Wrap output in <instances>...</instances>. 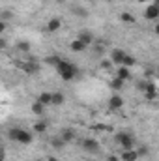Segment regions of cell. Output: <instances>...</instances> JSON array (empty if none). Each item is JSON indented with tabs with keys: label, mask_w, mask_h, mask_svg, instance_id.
Returning <instances> with one entry per match:
<instances>
[{
	"label": "cell",
	"mask_w": 159,
	"mask_h": 161,
	"mask_svg": "<svg viewBox=\"0 0 159 161\" xmlns=\"http://www.w3.org/2000/svg\"><path fill=\"white\" fill-rule=\"evenodd\" d=\"M6 28H8L6 21H2V23H0V34H4V32H6Z\"/></svg>",
	"instance_id": "29"
},
{
	"label": "cell",
	"mask_w": 159,
	"mask_h": 161,
	"mask_svg": "<svg viewBox=\"0 0 159 161\" xmlns=\"http://www.w3.org/2000/svg\"><path fill=\"white\" fill-rule=\"evenodd\" d=\"M60 137H62V141L68 144V142L75 141V131H73V129H64V131L60 133Z\"/></svg>",
	"instance_id": "12"
},
{
	"label": "cell",
	"mask_w": 159,
	"mask_h": 161,
	"mask_svg": "<svg viewBox=\"0 0 159 161\" xmlns=\"http://www.w3.org/2000/svg\"><path fill=\"white\" fill-rule=\"evenodd\" d=\"M56 2H64V0H56Z\"/></svg>",
	"instance_id": "34"
},
{
	"label": "cell",
	"mask_w": 159,
	"mask_h": 161,
	"mask_svg": "<svg viewBox=\"0 0 159 161\" xmlns=\"http://www.w3.org/2000/svg\"><path fill=\"white\" fill-rule=\"evenodd\" d=\"M71 13H73V15H79V17H88V11H86L82 6H79V4L71 6Z\"/></svg>",
	"instance_id": "16"
},
{
	"label": "cell",
	"mask_w": 159,
	"mask_h": 161,
	"mask_svg": "<svg viewBox=\"0 0 159 161\" xmlns=\"http://www.w3.org/2000/svg\"><path fill=\"white\" fill-rule=\"evenodd\" d=\"M80 41H84L86 45H90V43H94V34L92 32H88V30H82V32H79V36H77Z\"/></svg>",
	"instance_id": "11"
},
{
	"label": "cell",
	"mask_w": 159,
	"mask_h": 161,
	"mask_svg": "<svg viewBox=\"0 0 159 161\" xmlns=\"http://www.w3.org/2000/svg\"><path fill=\"white\" fill-rule=\"evenodd\" d=\"M84 161H90V159H84Z\"/></svg>",
	"instance_id": "35"
},
{
	"label": "cell",
	"mask_w": 159,
	"mask_h": 161,
	"mask_svg": "<svg viewBox=\"0 0 159 161\" xmlns=\"http://www.w3.org/2000/svg\"><path fill=\"white\" fill-rule=\"evenodd\" d=\"M56 71L60 73V77L64 80H71L79 75V69H77L71 62H68V60H60L58 66H56Z\"/></svg>",
	"instance_id": "1"
},
{
	"label": "cell",
	"mask_w": 159,
	"mask_h": 161,
	"mask_svg": "<svg viewBox=\"0 0 159 161\" xmlns=\"http://www.w3.org/2000/svg\"><path fill=\"white\" fill-rule=\"evenodd\" d=\"M38 101L43 103L45 107H47V105H51V103H52V94H51V92H41L40 96H38Z\"/></svg>",
	"instance_id": "10"
},
{
	"label": "cell",
	"mask_w": 159,
	"mask_h": 161,
	"mask_svg": "<svg viewBox=\"0 0 159 161\" xmlns=\"http://www.w3.org/2000/svg\"><path fill=\"white\" fill-rule=\"evenodd\" d=\"M86 47H88V45H86L84 41H80L79 38H77V40H73V41H71V51H75V53H82V51H84Z\"/></svg>",
	"instance_id": "14"
},
{
	"label": "cell",
	"mask_w": 159,
	"mask_h": 161,
	"mask_svg": "<svg viewBox=\"0 0 159 161\" xmlns=\"http://www.w3.org/2000/svg\"><path fill=\"white\" fill-rule=\"evenodd\" d=\"M49 161H58V159H56L54 156H51V158H49Z\"/></svg>",
	"instance_id": "32"
},
{
	"label": "cell",
	"mask_w": 159,
	"mask_h": 161,
	"mask_svg": "<svg viewBox=\"0 0 159 161\" xmlns=\"http://www.w3.org/2000/svg\"><path fill=\"white\" fill-rule=\"evenodd\" d=\"M9 17H11V13H9V11H4V13H2V21H8Z\"/></svg>",
	"instance_id": "30"
},
{
	"label": "cell",
	"mask_w": 159,
	"mask_h": 161,
	"mask_svg": "<svg viewBox=\"0 0 159 161\" xmlns=\"http://www.w3.org/2000/svg\"><path fill=\"white\" fill-rule=\"evenodd\" d=\"M64 99H66V97H64L62 92H54V94H52V105H62Z\"/></svg>",
	"instance_id": "19"
},
{
	"label": "cell",
	"mask_w": 159,
	"mask_h": 161,
	"mask_svg": "<svg viewBox=\"0 0 159 161\" xmlns=\"http://www.w3.org/2000/svg\"><path fill=\"white\" fill-rule=\"evenodd\" d=\"M156 34H157V36H159V23H157V25H156Z\"/></svg>",
	"instance_id": "31"
},
{
	"label": "cell",
	"mask_w": 159,
	"mask_h": 161,
	"mask_svg": "<svg viewBox=\"0 0 159 161\" xmlns=\"http://www.w3.org/2000/svg\"><path fill=\"white\" fill-rule=\"evenodd\" d=\"M137 152H139V158H140V156H146V154H148V148H146V146H140Z\"/></svg>",
	"instance_id": "27"
},
{
	"label": "cell",
	"mask_w": 159,
	"mask_h": 161,
	"mask_svg": "<svg viewBox=\"0 0 159 161\" xmlns=\"http://www.w3.org/2000/svg\"><path fill=\"white\" fill-rule=\"evenodd\" d=\"M125 51H122V49H112L111 51V60H112V64L114 66H122L123 64V60H125Z\"/></svg>",
	"instance_id": "4"
},
{
	"label": "cell",
	"mask_w": 159,
	"mask_h": 161,
	"mask_svg": "<svg viewBox=\"0 0 159 161\" xmlns=\"http://www.w3.org/2000/svg\"><path fill=\"white\" fill-rule=\"evenodd\" d=\"M122 86H123V80L120 79V77H114V79L111 80V88H112V90L118 92V90H122Z\"/></svg>",
	"instance_id": "20"
},
{
	"label": "cell",
	"mask_w": 159,
	"mask_h": 161,
	"mask_svg": "<svg viewBox=\"0 0 159 161\" xmlns=\"http://www.w3.org/2000/svg\"><path fill=\"white\" fill-rule=\"evenodd\" d=\"M120 159L122 161H137L139 159V152L133 148V150H123L122 154H120Z\"/></svg>",
	"instance_id": "8"
},
{
	"label": "cell",
	"mask_w": 159,
	"mask_h": 161,
	"mask_svg": "<svg viewBox=\"0 0 159 161\" xmlns=\"http://www.w3.org/2000/svg\"><path fill=\"white\" fill-rule=\"evenodd\" d=\"M116 77H120L122 80H127L129 77H131V73H129V68H127V66H118Z\"/></svg>",
	"instance_id": "13"
},
{
	"label": "cell",
	"mask_w": 159,
	"mask_h": 161,
	"mask_svg": "<svg viewBox=\"0 0 159 161\" xmlns=\"http://www.w3.org/2000/svg\"><path fill=\"white\" fill-rule=\"evenodd\" d=\"M51 144H52V146H54L56 150H62V148L66 146V142L62 141V137H54V139L51 141Z\"/></svg>",
	"instance_id": "22"
},
{
	"label": "cell",
	"mask_w": 159,
	"mask_h": 161,
	"mask_svg": "<svg viewBox=\"0 0 159 161\" xmlns=\"http://www.w3.org/2000/svg\"><path fill=\"white\" fill-rule=\"evenodd\" d=\"M17 51H23V53L30 51V43H28V41H21V43H17Z\"/></svg>",
	"instance_id": "23"
},
{
	"label": "cell",
	"mask_w": 159,
	"mask_h": 161,
	"mask_svg": "<svg viewBox=\"0 0 159 161\" xmlns=\"http://www.w3.org/2000/svg\"><path fill=\"white\" fill-rule=\"evenodd\" d=\"M144 94H146V97H148V99H154V97H156V88H154L152 84H148V88H146V92H144Z\"/></svg>",
	"instance_id": "24"
},
{
	"label": "cell",
	"mask_w": 159,
	"mask_h": 161,
	"mask_svg": "<svg viewBox=\"0 0 159 161\" xmlns=\"http://www.w3.org/2000/svg\"><path fill=\"white\" fill-rule=\"evenodd\" d=\"M116 142L123 150H133L135 148V137L129 133H116Z\"/></svg>",
	"instance_id": "3"
},
{
	"label": "cell",
	"mask_w": 159,
	"mask_h": 161,
	"mask_svg": "<svg viewBox=\"0 0 159 161\" xmlns=\"http://www.w3.org/2000/svg\"><path fill=\"white\" fill-rule=\"evenodd\" d=\"M120 21H123L125 25H133L135 23V17L131 13H120Z\"/></svg>",
	"instance_id": "21"
},
{
	"label": "cell",
	"mask_w": 159,
	"mask_h": 161,
	"mask_svg": "<svg viewBox=\"0 0 159 161\" xmlns=\"http://www.w3.org/2000/svg\"><path fill=\"white\" fill-rule=\"evenodd\" d=\"M135 64H137V60H135V58H133V56H129V54H127V56H125V60H123V64H122V66H127V68H131V66H135Z\"/></svg>",
	"instance_id": "25"
},
{
	"label": "cell",
	"mask_w": 159,
	"mask_h": 161,
	"mask_svg": "<svg viewBox=\"0 0 159 161\" xmlns=\"http://www.w3.org/2000/svg\"><path fill=\"white\" fill-rule=\"evenodd\" d=\"M107 161H122V159H120V156H114V154H111V156L107 158Z\"/></svg>",
	"instance_id": "28"
},
{
	"label": "cell",
	"mask_w": 159,
	"mask_h": 161,
	"mask_svg": "<svg viewBox=\"0 0 159 161\" xmlns=\"http://www.w3.org/2000/svg\"><path fill=\"white\" fill-rule=\"evenodd\" d=\"M122 105H123V99H122V96H111V99H109V109L111 111H118L122 109Z\"/></svg>",
	"instance_id": "7"
},
{
	"label": "cell",
	"mask_w": 159,
	"mask_h": 161,
	"mask_svg": "<svg viewBox=\"0 0 159 161\" xmlns=\"http://www.w3.org/2000/svg\"><path fill=\"white\" fill-rule=\"evenodd\" d=\"M9 139H11V141H17V142H21V144H30V142L34 141L32 133H30V131H25V129H21V127L9 129Z\"/></svg>",
	"instance_id": "2"
},
{
	"label": "cell",
	"mask_w": 159,
	"mask_h": 161,
	"mask_svg": "<svg viewBox=\"0 0 159 161\" xmlns=\"http://www.w3.org/2000/svg\"><path fill=\"white\" fill-rule=\"evenodd\" d=\"M157 77H159V73H157Z\"/></svg>",
	"instance_id": "36"
},
{
	"label": "cell",
	"mask_w": 159,
	"mask_h": 161,
	"mask_svg": "<svg viewBox=\"0 0 159 161\" xmlns=\"http://www.w3.org/2000/svg\"><path fill=\"white\" fill-rule=\"evenodd\" d=\"M82 148L86 150V152H90V154H96L97 150H99V142L97 141H94V139H82Z\"/></svg>",
	"instance_id": "6"
},
{
	"label": "cell",
	"mask_w": 159,
	"mask_h": 161,
	"mask_svg": "<svg viewBox=\"0 0 159 161\" xmlns=\"http://www.w3.org/2000/svg\"><path fill=\"white\" fill-rule=\"evenodd\" d=\"M60 28H62V21H60L58 17L49 19V23H47V32H56V30H60Z\"/></svg>",
	"instance_id": "9"
},
{
	"label": "cell",
	"mask_w": 159,
	"mask_h": 161,
	"mask_svg": "<svg viewBox=\"0 0 159 161\" xmlns=\"http://www.w3.org/2000/svg\"><path fill=\"white\" fill-rule=\"evenodd\" d=\"M21 68H23L26 73H38V69H40V66H38V64H30V62H28V64H23Z\"/></svg>",
	"instance_id": "17"
},
{
	"label": "cell",
	"mask_w": 159,
	"mask_h": 161,
	"mask_svg": "<svg viewBox=\"0 0 159 161\" xmlns=\"http://www.w3.org/2000/svg\"><path fill=\"white\" fill-rule=\"evenodd\" d=\"M111 66H112V60H103L101 62V68L103 69H111Z\"/></svg>",
	"instance_id": "26"
},
{
	"label": "cell",
	"mask_w": 159,
	"mask_h": 161,
	"mask_svg": "<svg viewBox=\"0 0 159 161\" xmlns=\"http://www.w3.org/2000/svg\"><path fill=\"white\" fill-rule=\"evenodd\" d=\"M139 2H148V0H139Z\"/></svg>",
	"instance_id": "33"
},
{
	"label": "cell",
	"mask_w": 159,
	"mask_h": 161,
	"mask_svg": "<svg viewBox=\"0 0 159 161\" xmlns=\"http://www.w3.org/2000/svg\"><path fill=\"white\" fill-rule=\"evenodd\" d=\"M32 113H34V114H43V113H45V105L36 99V103H32Z\"/></svg>",
	"instance_id": "18"
},
{
	"label": "cell",
	"mask_w": 159,
	"mask_h": 161,
	"mask_svg": "<svg viewBox=\"0 0 159 161\" xmlns=\"http://www.w3.org/2000/svg\"><path fill=\"white\" fill-rule=\"evenodd\" d=\"M47 127H49V122L47 120H38L34 124V131H36V133H45Z\"/></svg>",
	"instance_id": "15"
},
{
	"label": "cell",
	"mask_w": 159,
	"mask_h": 161,
	"mask_svg": "<svg viewBox=\"0 0 159 161\" xmlns=\"http://www.w3.org/2000/svg\"><path fill=\"white\" fill-rule=\"evenodd\" d=\"M144 17H146L148 21H156V19H159V2L157 4H150V6L146 8Z\"/></svg>",
	"instance_id": "5"
}]
</instances>
